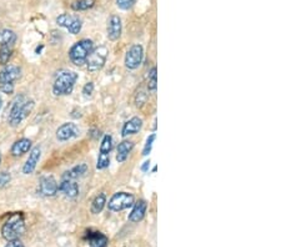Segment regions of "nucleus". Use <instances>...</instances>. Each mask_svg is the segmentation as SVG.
Here are the masks:
<instances>
[{"label": "nucleus", "mask_w": 281, "mask_h": 247, "mask_svg": "<svg viewBox=\"0 0 281 247\" xmlns=\"http://www.w3.org/2000/svg\"><path fill=\"white\" fill-rule=\"evenodd\" d=\"M34 107V101L27 100L24 96H18L11 105L9 112V122L11 126H18L28 115L32 112Z\"/></svg>", "instance_id": "f257e3e1"}, {"label": "nucleus", "mask_w": 281, "mask_h": 247, "mask_svg": "<svg viewBox=\"0 0 281 247\" xmlns=\"http://www.w3.org/2000/svg\"><path fill=\"white\" fill-rule=\"evenodd\" d=\"M25 231V221L22 213H14L9 217V220L4 223L1 234L8 241L18 240Z\"/></svg>", "instance_id": "f03ea898"}, {"label": "nucleus", "mask_w": 281, "mask_h": 247, "mask_svg": "<svg viewBox=\"0 0 281 247\" xmlns=\"http://www.w3.org/2000/svg\"><path fill=\"white\" fill-rule=\"evenodd\" d=\"M94 50V43L91 40L84 39L75 43L71 46L69 51L70 60H71L72 64H75L76 67H81L83 64H85L86 60H88L89 55L91 54V51Z\"/></svg>", "instance_id": "7ed1b4c3"}, {"label": "nucleus", "mask_w": 281, "mask_h": 247, "mask_svg": "<svg viewBox=\"0 0 281 247\" xmlns=\"http://www.w3.org/2000/svg\"><path fill=\"white\" fill-rule=\"evenodd\" d=\"M78 80L76 72L72 71H64L56 77L55 82L53 85V93L55 95H68L72 91L75 85V81Z\"/></svg>", "instance_id": "20e7f679"}, {"label": "nucleus", "mask_w": 281, "mask_h": 247, "mask_svg": "<svg viewBox=\"0 0 281 247\" xmlns=\"http://www.w3.org/2000/svg\"><path fill=\"white\" fill-rule=\"evenodd\" d=\"M134 205V196L129 192H116L112 195L111 199L109 200V210L112 212H119V211L126 210Z\"/></svg>", "instance_id": "39448f33"}, {"label": "nucleus", "mask_w": 281, "mask_h": 247, "mask_svg": "<svg viewBox=\"0 0 281 247\" xmlns=\"http://www.w3.org/2000/svg\"><path fill=\"white\" fill-rule=\"evenodd\" d=\"M112 149V138L106 134V135L103 138L102 145H100V154L99 159H98L97 168L99 170H104L109 166L110 164V151Z\"/></svg>", "instance_id": "423d86ee"}, {"label": "nucleus", "mask_w": 281, "mask_h": 247, "mask_svg": "<svg viewBox=\"0 0 281 247\" xmlns=\"http://www.w3.org/2000/svg\"><path fill=\"white\" fill-rule=\"evenodd\" d=\"M106 54L107 50L105 48H99L97 50L91 51L88 60H86L88 69L90 71H98V70L102 69L105 64V60H106Z\"/></svg>", "instance_id": "0eeeda50"}, {"label": "nucleus", "mask_w": 281, "mask_h": 247, "mask_svg": "<svg viewBox=\"0 0 281 247\" xmlns=\"http://www.w3.org/2000/svg\"><path fill=\"white\" fill-rule=\"evenodd\" d=\"M144 56L141 45H133L128 50L125 56V67L130 70H135L140 67Z\"/></svg>", "instance_id": "6e6552de"}, {"label": "nucleus", "mask_w": 281, "mask_h": 247, "mask_svg": "<svg viewBox=\"0 0 281 247\" xmlns=\"http://www.w3.org/2000/svg\"><path fill=\"white\" fill-rule=\"evenodd\" d=\"M56 23L60 27H64L69 30L71 34H79L81 30V20L78 16H72L69 14H62L56 18Z\"/></svg>", "instance_id": "1a4fd4ad"}, {"label": "nucleus", "mask_w": 281, "mask_h": 247, "mask_svg": "<svg viewBox=\"0 0 281 247\" xmlns=\"http://www.w3.org/2000/svg\"><path fill=\"white\" fill-rule=\"evenodd\" d=\"M58 191H59V185L53 176H45L41 178L39 183V192L43 196H54Z\"/></svg>", "instance_id": "9d476101"}, {"label": "nucleus", "mask_w": 281, "mask_h": 247, "mask_svg": "<svg viewBox=\"0 0 281 247\" xmlns=\"http://www.w3.org/2000/svg\"><path fill=\"white\" fill-rule=\"evenodd\" d=\"M80 130L75 124L72 122H67V124H63L58 131H56V138L59 139L60 141H68L70 139H74L76 136H79Z\"/></svg>", "instance_id": "9b49d317"}, {"label": "nucleus", "mask_w": 281, "mask_h": 247, "mask_svg": "<svg viewBox=\"0 0 281 247\" xmlns=\"http://www.w3.org/2000/svg\"><path fill=\"white\" fill-rule=\"evenodd\" d=\"M121 35V19L118 15H112L107 22V37L115 41Z\"/></svg>", "instance_id": "f8f14e48"}, {"label": "nucleus", "mask_w": 281, "mask_h": 247, "mask_svg": "<svg viewBox=\"0 0 281 247\" xmlns=\"http://www.w3.org/2000/svg\"><path fill=\"white\" fill-rule=\"evenodd\" d=\"M20 76V68L8 65L0 71V82H14Z\"/></svg>", "instance_id": "ddd939ff"}, {"label": "nucleus", "mask_w": 281, "mask_h": 247, "mask_svg": "<svg viewBox=\"0 0 281 247\" xmlns=\"http://www.w3.org/2000/svg\"><path fill=\"white\" fill-rule=\"evenodd\" d=\"M40 155H41L40 147L37 146L34 147V149L32 150V152H30L29 159H28L27 162H25L24 168H23V173L27 174V175L32 174L33 171L35 170V168H36V164L39 162V160H40Z\"/></svg>", "instance_id": "4468645a"}, {"label": "nucleus", "mask_w": 281, "mask_h": 247, "mask_svg": "<svg viewBox=\"0 0 281 247\" xmlns=\"http://www.w3.org/2000/svg\"><path fill=\"white\" fill-rule=\"evenodd\" d=\"M133 206L134 208H133L130 215H129V221H131V222H139V221H141L144 218L145 213H146V202L144 200H139Z\"/></svg>", "instance_id": "2eb2a0df"}, {"label": "nucleus", "mask_w": 281, "mask_h": 247, "mask_svg": "<svg viewBox=\"0 0 281 247\" xmlns=\"http://www.w3.org/2000/svg\"><path fill=\"white\" fill-rule=\"evenodd\" d=\"M142 128V120L140 117H133L129 121H126L123 126V130H121V135L128 136L133 135V134H137L141 130Z\"/></svg>", "instance_id": "dca6fc26"}, {"label": "nucleus", "mask_w": 281, "mask_h": 247, "mask_svg": "<svg viewBox=\"0 0 281 247\" xmlns=\"http://www.w3.org/2000/svg\"><path fill=\"white\" fill-rule=\"evenodd\" d=\"M59 191H62L68 197H76L79 194V186L74 180L63 178L62 183L59 185Z\"/></svg>", "instance_id": "f3484780"}, {"label": "nucleus", "mask_w": 281, "mask_h": 247, "mask_svg": "<svg viewBox=\"0 0 281 247\" xmlns=\"http://www.w3.org/2000/svg\"><path fill=\"white\" fill-rule=\"evenodd\" d=\"M86 239L89 241L90 247H106L109 244V240L102 232H88Z\"/></svg>", "instance_id": "a211bd4d"}, {"label": "nucleus", "mask_w": 281, "mask_h": 247, "mask_svg": "<svg viewBox=\"0 0 281 247\" xmlns=\"http://www.w3.org/2000/svg\"><path fill=\"white\" fill-rule=\"evenodd\" d=\"M30 147H32V141L29 139H20L11 146V154L15 157L22 156L29 151Z\"/></svg>", "instance_id": "6ab92c4d"}, {"label": "nucleus", "mask_w": 281, "mask_h": 247, "mask_svg": "<svg viewBox=\"0 0 281 247\" xmlns=\"http://www.w3.org/2000/svg\"><path fill=\"white\" fill-rule=\"evenodd\" d=\"M131 149H133V142L131 141H123L119 143L118 146V154H116V160L118 162H124L128 159L129 154H130Z\"/></svg>", "instance_id": "aec40b11"}, {"label": "nucleus", "mask_w": 281, "mask_h": 247, "mask_svg": "<svg viewBox=\"0 0 281 247\" xmlns=\"http://www.w3.org/2000/svg\"><path fill=\"white\" fill-rule=\"evenodd\" d=\"M86 171H88V166H86L85 164H79L78 166L72 168L71 170L67 171V173L64 174V176H63V178H68V180H75V178L84 176V174H86Z\"/></svg>", "instance_id": "412c9836"}, {"label": "nucleus", "mask_w": 281, "mask_h": 247, "mask_svg": "<svg viewBox=\"0 0 281 247\" xmlns=\"http://www.w3.org/2000/svg\"><path fill=\"white\" fill-rule=\"evenodd\" d=\"M16 40V34L13 30L9 29H3L0 30V46L3 45H13Z\"/></svg>", "instance_id": "4be33fe9"}, {"label": "nucleus", "mask_w": 281, "mask_h": 247, "mask_svg": "<svg viewBox=\"0 0 281 247\" xmlns=\"http://www.w3.org/2000/svg\"><path fill=\"white\" fill-rule=\"evenodd\" d=\"M105 204H106V196H105V194H99L94 199L93 204H91V212L94 215L100 213L103 211V209H104Z\"/></svg>", "instance_id": "5701e85b"}, {"label": "nucleus", "mask_w": 281, "mask_h": 247, "mask_svg": "<svg viewBox=\"0 0 281 247\" xmlns=\"http://www.w3.org/2000/svg\"><path fill=\"white\" fill-rule=\"evenodd\" d=\"M94 5V0H76L71 4V9L75 11L88 10Z\"/></svg>", "instance_id": "b1692460"}, {"label": "nucleus", "mask_w": 281, "mask_h": 247, "mask_svg": "<svg viewBox=\"0 0 281 247\" xmlns=\"http://www.w3.org/2000/svg\"><path fill=\"white\" fill-rule=\"evenodd\" d=\"M156 72H158V70H156V68L154 67L149 74V80H147V89H149L150 91H155L156 86H158V74H156Z\"/></svg>", "instance_id": "393cba45"}, {"label": "nucleus", "mask_w": 281, "mask_h": 247, "mask_svg": "<svg viewBox=\"0 0 281 247\" xmlns=\"http://www.w3.org/2000/svg\"><path fill=\"white\" fill-rule=\"evenodd\" d=\"M11 48L8 45H3L0 48V64L5 65L9 61V59L11 58Z\"/></svg>", "instance_id": "a878e982"}, {"label": "nucleus", "mask_w": 281, "mask_h": 247, "mask_svg": "<svg viewBox=\"0 0 281 247\" xmlns=\"http://www.w3.org/2000/svg\"><path fill=\"white\" fill-rule=\"evenodd\" d=\"M154 140H155V134H151V135H150L149 138L146 139V143H145L144 150H142V155H144V156H147V155H149L150 152H151V149H153Z\"/></svg>", "instance_id": "bb28decb"}, {"label": "nucleus", "mask_w": 281, "mask_h": 247, "mask_svg": "<svg viewBox=\"0 0 281 247\" xmlns=\"http://www.w3.org/2000/svg\"><path fill=\"white\" fill-rule=\"evenodd\" d=\"M116 4L123 10H129L135 4V0H116Z\"/></svg>", "instance_id": "cd10ccee"}, {"label": "nucleus", "mask_w": 281, "mask_h": 247, "mask_svg": "<svg viewBox=\"0 0 281 247\" xmlns=\"http://www.w3.org/2000/svg\"><path fill=\"white\" fill-rule=\"evenodd\" d=\"M10 175H9L8 173H5V171H3V173H0V189H3V187H5L6 185H8L9 182H10Z\"/></svg>", "instance_id": "c85d7f7f"}, {"label": "nucleus", "mask_w": 281, "mask_h": 247, "mask_svg": "<svg viewBox=\"0 0 281 247\" xmlns=\"http://www.w3.org/2000/svg\"><path fill=\"white\" fill-rule=\"evenodd\" d=\"M0 90L5 94H11L14 91L13 82H0Z\"/></svg>", "instance_id": "c756f323"}, {"label": "nucleus", "mask_w": 281, "mask_h": 247, "mask_svg": "<svg viewBox=\"0 0 281 247\" xmlns=\"http://www.w3.org/2000/svg\"><path fill=\"white\" fill-rule=\"evenodd\" d=\"M94 91V84L93 82H88L83 89V94L85 96H90Z\"/></svg>", "instance_id": "7c9ffc66"}, {"label": "nucleus", "mask_w": 281, "mask_h": 247, "mask_svg": "<svg viewBox=\"0 0 281 247\" xmlns=\"http://www.w3.org/2000/svg\"><path fill=\"white\" fill-rule=\"evenodd\" d=\"M5 247H24V245L22 244V241L18 240H13V241H9V244Z\"/></svg>", "instance_id": "2f4dec72"}, {"label": "nucleus", "mask_w": 281, "mask_h": 247, "mask_svg": "<svg viewBox=\"0 0 281 247\" xmlns=\"http://www.w3.org/2000/svg\"><path fill=\"white\" fill-rule=\"evenodd\" d=\"M149 165H150V161H145L144 162V165H142V166H141V170L144 171V173H145V171H147V169H149Z\"/></svg>", "instance_id": "473e14b6"}, {"label": "nucleus", "mask_w": 281, "mask_h": 247, "mask_svg": "<svg viewBox=\"0 0 281 247\" xmlns=\"http://www.w3.org/2000/svg\"><path fill=\"white\" fill-rule=\"evenodd\" d=\"M1 105H3V100H1V96H0V109H1Z\"/></svg>", "instance_id": "72a5a7b5"}, {"label": "nucleus", "mask_w": 281, "mask_h": 247, "mask_svg": "<svg viewBox=\"0 0 281 247\" xmlns=\"http://www.w3.org/2000/svg\"><path fill=\"white\" fill-rule=\"evenodd\" d=\"M0 161H1V157H0Z\"/></svg>", "instance_id": "f704fd0d"}]
</instances>
